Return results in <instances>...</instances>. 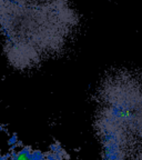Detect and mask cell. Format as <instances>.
Returning <instances> with one entry per match:
<instances>
[{"mask_svg":"<svg viewBox=\"0 0 142 160\" xmlns=\"http://www.w3.org/2000/svg\"><path fill=\"white\" fill-rule=\"evenodd\" d=\"M7 143L8 146L10 147V148H16V147L18 146V143H19V139H18V136L17 135H14V133H12L11 136L8 137V140H7Z\"/></svg>","mask_w":142,"mask_h":160,"instance_id":"obj_2","label":"cell"},{"mask_svg":"<svg viewBox=\"0 0 142 160\" xmlns=\"http://www.w3.org/2000/svg\"><path fill=\"white\" fill-rule=\"evenodd\" d=\"M5 48L17 66L61 46L79 22L70 0H0Z\"/></svg>","mask_w":142,"mask_h":160,"instance_id":"obj_1","label":"cell"}]
</instances>
